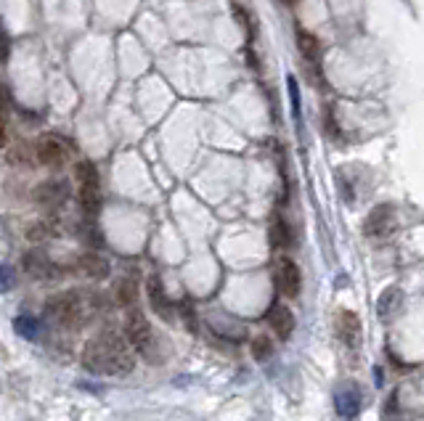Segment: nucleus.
<instances>
[{"label":"nucleus","mask_w":424,"mask_h":421,"mask_svg":"<svg viewBox=\"0 0 424 421\" xmlns=\"http://www.w3.org/2000/svg\"><path fill=\"white\" fill-rule=\"evenodd\" d=\"M297 46H300V53L308 58V61H319L321 58V40L316 38V35H311V32L300 29V35H297Z\"/></svg>","instance_id":"a211bd4d"},{"label":"nucleus","mask_w":424,"mask_h":421,"mask_svg":"<svg viewBox=\"0 0 424 421\" xmlns=\"http://www.w3.org/2000/svg\"><path fill=\"white\" fill-rule=\"evenodd\" d=\"M268 239H271V246H274V249H286V246L292 244V234H289V225L284 223L281 217H276L274 223H271Z\"/></svg>","instance_id":"f3484780"},{"label":"nucleus","mask_w":424,"mask_h":421,"mask_svg":"<svg viewBox=\"0 0 424 421\" xmlns=\"http://www.w3.org/2000/svg\"><path fill=\"white\" fill-rule=\"evenodd\" d=\"M133 350L135 347L130 345V339L120 337L117 331H101L88 339L83 350V365L98 376H125L135 365Z\"/></svg>","instance_id":"f257e3e1"},{"label":"nucleus","mask_w":424,"mask_h":421,"mask_svg":"<svg viewBox=\"0 0 424 421\" xmlns=\"http://www.w3.org/2000/svg\"><path fill=\"white\" fill-rule=\"evenodd\" d=\"M75 268H77V273H83V276H91V279H104L106 273H109V262H106L101 254L85 252V254L77 257Z\"/></svg>","instance_id":"4468645a"},{"label":"nucleus","mask_w":424,"mask_h":421,"mask_svg":"<svg viewBox=\"0 0 424 421\" xmlns=\"http://www.w3.org/2000/svg\"><path fill=\"white\" fill-rule=\"evenodd\" d=\"M265 321H268V326L276 331V337L279 339H289L294 331V316L292 310L286 308V305H279V302H274L271 308H268V313H265Z\"/></svg>","instance_id":"9d476101"},{"label":"nucleus","mask_w":424,"mask_h":421,"mask_svg":"<svg viewBox=\"0 0 424 421\" xmlns=\"http://www.w3.org/2000/svg\"><path fill=\"white\" fill-rule=\"evenodd\" d=\"M32 197H35L38 204L58 207L69 199V183H64V180H43V183L35 188V194H32Z\"/></svg>","instance_id":"1a4fd4ad"},{"label":"nucleus","mask_w":424,"mask_h":421,"mask_svg":"<svg viewBox=\"0 0 424 421\" xmlns=\"http://www.w3.org/2000/svg\"><path fill=\"white\" fill-rule=\"evenodd\" d=\"M32 151H35V162L48 170H61L69 162V154H72L69 143L64 138H58V135H43V138H38Z\"/></svg>","instance_id":"39448f33"},{"label":"nucleus","mask_w":424,"mask_h":421,"mask_svg":"<svg viewBox=\"0 0 424 421\" xmlns=\"http://www.w3.org/2000/svg\"><path fill=\"white\" fill-rule=\"evenodd\" d=\"M183 318H186V326H189L191 331H197V321H194V310H191L189 305H183Z\"/></svg>","instance_id":"412c9836"},{"label":"nucleus","mask_w":424,"mask_h":421,"mask_svg":"<svg viewBox=\"0 0 424 421\" xmlns=\"http://www.w3.org/2000/svg\"><path fill=\"white\" fill-rule=\"evenodd\" d=\"M334 408H337L339 419H353V416H358V411H361V393H358V390H353V387L339 390L337 397H334Z\"/></svg>","instance_id":"f8f14e48"},{"label":"nucleus","mask_w":424,"mask_h":421,"mask_svg":"<svg viewBox=\"0 0 424 421\" xmlns=\"http://www.w3.org/2000/svg\"><path fill=\"white\" fill-rule=\"evenodd\" d=\"M125 337L130 339L135 353L149 363H162V342L141 310H130L125 318Z\"/></svg>","instance_id":"7ed1b4c3"},{"label":"nucleus","mask_w":424,"mask_h":421,"mask_svg":"<svg viewBox=\"0 0 424 421\" xmlns=\"http://www.w3.org/2000/svg\"><path fill=\"white\" fill-rule=\"evenodd\" d=\"M48 316L64 328H83L85 323H91V318L98 310V300L95 294L83 289H69L61 294H53L46 305Z\"/></svg>","instance_id":"f03ea898"},{"label":"nucleus","mask_w":424,"mask_h":421,"mask_svg":"<svg viewBox=\"0 0 424 421\" xmlns=\"http://www.w3.org/2000/svg\"><path fill=\"white\" fill-rule=\"evenodd\" d=\"M334 328H337V337L342 339V345L348 347H358L361 342V321L353 310H339L337 318H334Z\"/></svg>","instance_id":"6e6552de"},{"label":"nucleus","mask_w":424,"mask_h":421,"mask_svg":"<svg viewBox=\"0 0 424 421\" xmlns=\"http://www.w3.org/2000/svg\"><path fill=\"white\" fill-rule=\"evenodd\" d=\"M114 297H117V302L123 305V308H133L135 305V300H138V284H135V279H120L117 281V289H114Z\"/></svg>","instance_id":"2eb2a0df"},{"label":"nucleus","mask_w":424,"mask_h":421,"mask_svg":"<svg viewBox=\"0 0 424 421\" xmlns=\"http://www.w3.org/2000/svg\"><path fill=\"white\" fill-rule=\"evenodd\" d=\"M24 271L29 276H35V279H53V276H58V268L43 252H29L24 257Z\"/></svg>","instance_id":"ddd939ff"},{"label":"nucleus","mask_w":424,"mask_h":421,"mask_svg":"<svg viewBox=\"0 0 424 421\" xmlns=\"http://www.w3.org/2000/svg\"><path fill=\"white\" fill-rule=\"evenodd\" d=\"M75 180L80 186V207H83L88 215L98 212L101 204V186H98V172H95L93 162L80 160L75 167Z\"/></svg>","instance_id":"20e7f679"},{"label":"nucleus","mask_w":424,"mask_h":421,"mask_svg":"<svg viewBox=\"0 0 424 421\" xmlns=\"http://www.w3.org/2000/svg\"><path fill=\"white\" fill-rule=\"evenodd\" d=\"M146 294H149V302L154 313H160L162 318H172V305H170L167 294L162 289V281L160 276H151L149 284H146Z\"/></svg>","instance_id":"9b49d317"},{"label":"nucleus","mask_w":424,"mask_h":421,"mask_svg":"<svg viewBox=\"0 0 424 421\" xmlns=\"http://www.w3.org/2000/svg\"><path fill=\"white\" fill-rule=\"evenodd\" d=\"M400 289H395V286H390V289L379 297V302H377V313H379V318H385V321H390L393 318V313H395L398 308H400Z\"/></svg>","instance_id":"dca6fc26"},{"label":"nucleus","mask_w":424,"mask_h":421,"mask_svg":"<svg viewBox=\"0 0 424 421\" xmlns=\"http://www.w3.org/2000/svg\"><path fill=\"white\" fill-rule=\"evenodd\" d=\"M274 355V342L268 337H254L252 339V358L257 363H265L268 358Z\"/></svg>","instance_id":"6ab92c4d"},{"label":"nucleus","mask_w":424,"mask_h":421,"mask_svg":"<svg viewBox=\"0 0 424 421\" xmlns=\"http://www.w3.org/2000/svg\"><path fill=\"white\" fill-rule=\"evenodd\" d=\"M14 326H16V331H19L24 339H35V337H38V321L32 318V316H19Z\"/></svg>","instance_id":"aec40b11"},{"label":"nucleus","mask_w":424,"mask_h":421,"mask_svg":"<svg viewBox=\"0 0 424 421\" xmlns=\"http://www.w3.org/2000/svg\"><path fill=\"white\" fill-rule=\"evenodd\" d=\"M276 284H279V291L284 297H297L302 289V276L297 262L289 260V257H279V262H276Z\"/></svg>","instance_id":"423d86ee"},{"label":"nucleus","mask_w":424,"mask_h":421,"mask_svg":"<svg viewBox=\"0 0 424 421\" xmlns=\"http://www.w3.org/2000/svg\"><path fill=\"white\" fill-rule=\"evenodd\" d=\"M393 228H395V209L390 204H382L377 209H371V215L366 217V223H363V231L366 236L371 239H385V236L393 234Z\"/></svg>","instance_id":"0eeeda50"}]
</instances>
